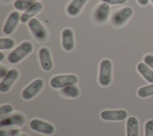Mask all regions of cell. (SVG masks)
Masks as SVG:
<instances>
[{
	"instance_id": "15",
	"label": "cell",
	"mask_w": 153,
	"mask_h": 136,
	"mask_svg": "<svg viewBox=\"0 0 153 136\" xmlns=\"http://www.w3.org/2000/svg\"><path fill=\"white\" fill-rule=\"evenodd\" d=\"M42 9V4L39 2H35L30 7L22 14L20 21L22 23H27L31 18L39 13Z\"/></svg>"
},
{
	"instance_id": "19",
	"label": "cell",
	"mask_w": 153,
	"mask_h": 136,
	"mask_svg": "<svg viewBox=\"0 0 153 136\" xmlns=\"http://www.w3.org/2000/svg\"><path fill=\"white\" fill-rule=\"evenodd\" d=\"M60 92L67 98H75L79 95V89L76 85H72L62 88Z\"/></svg>"
},
{
	"instance_id": "6",
	"label": "cell",
	"mask_w": 153,
	"mask_h": 136,
	"mask_svg": "<svg viewBox=\"0 0 153 136\" xmlns=\"http://www.w3.org/2000/svg\"><path fill=\"white\" fill-rule=\"evenodd\" d=\"M44 81L42 79H36L26 86L22 92V97L25 100L34 98L42 90Z\"/></svg>"
},
{
	"instance_id": "33",
	"label": "cell",
	"mask_w": 153,
	"mask_h": 136,
	"mask_svg": "<svg viewBox=\"0 0 153 136\" xmlns=\"http://www.w3.org/2000/svg\"><path fill=\"white\" fill-rule=\"evenodd\" d=\"M151 3H152V4L153 5V0H151Z\"/></svg>"
},
{
	"instance_id": "29",
	"label": "cell",
	"mask_w": 153,
	"mask_h": 136,
	"mask_svg": "<svg viewBox=\"0 0 153 136\" xmlns=\"http://www.w3.org/2000/svg\"><path fill=\"white\" fill-rule=\"evenodd\" d=\"M137 3L140 5L145 7V6H146L149 4V0H137Z\"/></svg>"
},
{
	"instance_id": "24",
	"label": "cell",
	"mask_w": 153,
	"mask_h": 136,
	"mask_svg": "<svg viewBox=\"0 0 153 136\" xmlns=\"http://www.w3.org/2000/svg\"><path fill=\"white\" fill-rule=\"evenodd\" d=\"M20 133V130L18 128H12L10 129L0 131V136H17Z\"/></svg>"
},
{
	"instance_id": "10",
	"label": "cell",
	"mask_w": 153,
	"mask_h": 136,
	"mask_svg": "<svg viewBox=\"0 0 153 136\" xmlns=\"http://www.w3.org/2000/svg\"><path fill=\"white\" fill-rule=\"evenodd\" d=\"M26 122L25 116L19 112L13 113L5 118L1 117L0 120L1 127H8V126H22Z\"/></svg>"
},
{
	"instance_id": "18",
	"label": "cell",
	"mask_w": 153,
	"mask_h": 136,
	"mask_svg": "<svg viewBox=\"0 0 153 136\" xmlns=\"http://www.w3.org/2000/svg\"><path fill=\"white\" fill-rule=\"evenodd\" d=\"M136 69L143 79L150 84H153V70L144 62L137 64Z\"/></svg>"
},
{
	"instance_id": "20",
	"label": "cell",
	"mask_w": 153,
	"mask_h": 136,
	"mask_svg": "<svg viewBox=\"0 0 153 136\" xmlns=\"http://www.w3.org/2000/svg\"><path fill=\"white\" fill-rule=\"evenodd\" d=\"M35 2V0H16L14 2V7L18 11L27 10Z\"/></svg>"
},
{
	"instance_id": "27",
	"label": "cell",
	"mask_w": 153,
	"mask_h": 136,
	"mask_svg": "<svg viewBox=\"0 0 153 136\" xmlns=\"http://www.w3.org/2000/svg\"><path fill=\"white\" fill-rule=\"evenodd\" d=\"M102 2H105L110 5H121L126 3L127 0H101Z\"/></svg>"
},
{
	"instance_id": "23",
	"label": "cell",
	"mask_w": 153,
	"mask_h": 136,
	"mask_svg": "<svg viewBox=\"0 0 153 136\" xmlns=\"http://www.w3.org/2000/svg\"><path fill=\"white\" fill-rule=\"evenodd\" d=\"M144 136H153V120H147L144 126Z\"/></svg>"
},
{
	"instance_id": "13",
	"label": "cell",
	"mask_w": 153,
	"mask_h": 136,
	"mask_svg": "<svg viewBox=\"0 0 153 136\" xmlns=\"http://www.w3.org/2000/svg\"><path fill=\"white\" fill-rule=\"evenodd\" d=\"M38 57L41 68L44 71H50L53 67V63L49 49L45 47H41L38 51Z\"/></svg>"
},
{
	"instance_id": "12",
	"label": "cell",
	"mask_w": 153,
	"mask_h": 136,
	"mask_svg": "<svg viewBox=\"0 0 153 136\" xmlns=\"http://www.w3.org/2000/svg\"><path fill=\"white\" fill-rule=\"evenodd\" d=\"M20 17L21 16L18 11H13L9 14L3 27L4 34L10 35L14 32L19 21H20Z\"/></svg>"
},
{
	"instance_id": "11",
	"label": "cell",
	"mask_w": 153,
	"mask_h": 136,
	"mask_svg": "<svg viewBox=\"0 0 153 136\" xmlns=\"http://www.w3.org/2000/svg\"><path fill=\"white\" fill-rule=\"evenodd\" d=\"M128 116L126 110L123 109L104 110L100 113V118L106 121H121Z\"/></svg>"
},
{
	"instance_id": "25",
	"label": "cell",
	"mask_w": 153,
	"mask_h": 136,
	"mask_svg": "<svg viewBox=\"0 0 153 136\" xmlns=\"http://www.w3.org/2000/svg\"><path fill=\"white\" fill-rule=\"evenodd\" d=\"M14 110L13 106L8 104H2L0 107V115L2 117L4 115H7L11 113Z\"/></svg>"
},
{
	"instance_id": "7",
	"label": "cell",
	"mask_w": 153,
	"mask_h": 136,
	"mask_svg": "<svg viewBox=\"0 0 153 136\" xmlns=\"http://www.w3.org/2000/svg\"><path fill=\"white\" fill-rule=\"evenodd\" d=\"M30 128L36 132L50 135L55 131L54 126L46 121L39 119H33L29 122Z\"/></svg>"
},
{
	"instance_id": "26",
	"label": "cell",
	"mask_w": 153,
	"mask_h": 136,
	"mask_svg": "<svg viewBox=\"0 0 153 136\" xmlns=\"http://www.w3.org/2000/svg\"><path fill=\"white\" fill-rule=\"evenodd\" d=\"M143 62L153 70V54H147L143 58Z\"/></svg>"
},
{
	"instance_id": "32",
	"label": "cell",
	"mask_w": 153,
	"mask_h": 136,
	"mask_svg": "<svg viewBox=\"0 0 153 136\" xmlns=\"http://www.w3.org/2000/svg\"><path fill=\"white\" fill-rule=\"evenodd\" d=\"M20 136H29V135H27V134H24V135H20Z\"/></svg>"
},
{
	"instance_id": "5",
	"label": "cell",
	"mask_w": 153,
	"mask_h": 136,
	"mask_svg": "<svg viewBox=\"0 0 153 136\" xmlns=\"http://www.w3.org/2000/svg\"><path fill=\"white\" fill-rule=\"evenodd\" d=\"M78 82V78L75 75H59L51 78L50 85L54 89H62L67 86L76 85Z\"/></svg>"
},
{
	"instance_id": "2",
	"label": "cell",
	"mask_w": 153,
	"mask_h": 136,
	"mask_svg": "<svg viewBox=\"0 0 153 136\" xmlns=\"http://www.w3.org/2000/svg\"><path fill=\"white\" fill-rule=\"evenodd\" d=\"M112 63L108 58L103 59L100 64L99 68L98 82L103 87H106L111 85L112 82Z\"/></svg>"
},
{
	"instance_id": "28",
	"label": "cell",
	"mask_w": 153,
	"mask_h": 136,
	"mask_svg": "<svg viewBox=\"0 0 153 136\" xmlns=\"http://www.w3.org/2000/svg\"><path fill=\"white\" fill-rule=\"evenodd\" d=\"M8 72V70L5 67L1 65L0 66V78L1 79L2 78H4L5 77V76L7 74Z\"/></svg>"
},
{
	"instance_id": "22",
	"label": "cell",
	"mask_w": 153,
	"mask_h": 136,
	"mask_svg": "<svg viewBox=\"0 0 153 136\" xmlns=\"http://www.w3.org/2000/svg\"><path fill=\"white\" fill-rule=\"evenodd\" d=\"M15 45V41L11 38H0V50H8L12 49Z\"/></svg>"
},
{
	"instance_id": "21",
	"label": "cell",
	"mask_w": 153,
	"mask_h": 136,
	"mask_svg": "<svg viewBox=\"0 0 153 136\" xmlns=\"http://www.w3.org/2000/svg\"><path fill=\"white\" fill-rule=\"evenodd\" d=\"M137 95L141 98H147L153 95V84L139 88L137 91Z\"/></svg>"
},
{
	"instance_id": "14",
	"label": "cell",
	"mask_w": 153,
	"mask_h": 136,
	"mask_svg": "<svg viewBox=\"0 0 153 136\" xmlns=\"http://www.w3.org/2000/svg\"><path fill=\"white\" fill-rule=\"evenodd\" d=\"M62 45L66 51H72L75 46L74 34L73 30L68 27L65 28L62 32Z\"/></svg>"
},
{
	"instance_id": "1",
	"label": "cell",
	"mask_w": 153,
	"mask_h": 136,
	"mask_svg": "<svg viewBox=\"0 0 153 136\" xmlns=\"http://www.w3.org/2000/svg\"><path fill=\"white\" fill-rule=\"evenodd\" d=\"M33 50L32 43L30 41H24L8 54L7 60L12 64H17L29 55Z\"/></svg>"
},
{
	"instance_id": "17",
	"label": "cell",
	"mask_w": 153,
	"mask_h": 136,
	"mask_svg": "<svg viewBox=\"0 0 153 136\" xmlns=\"http://www.w3.org/2000/svg\"><path fill=\"white\" fill-rule=\"evenodd\" d=\"M88 0H72L66 7V13L71 17L78 16Z\"/></svg>"
},
{
	"instance_id": "4",
	"label": "cell",
	"mask_w": 153,
	"mask_h": 136,
	"mask_svg": "<svg viewBox=\"0 0 153 136\" xmlns=\"http://www.w3.org/2000/svg\"><path fill=\"white\" fill-rule=\"evenodd\" d=\"M27 26L34 36L35 39L39 42L42 43L48 38V32L44 26L37 18L33 17L27 22Z\"/></svg>"
},
{
	"instance_id": "31",
	"label": "cell",
	"mask_w": 153,
	"mask_h": 136,
	"mask_svg": "<svg viewBox=\"0 0 153 136\" xmlns=\"http://www.w3.org/2000/svg\"><path fill=\"white\" fill-rule=\"evenodd\" d=\"M3 1H4V2H9V1H11V0H2Z\"/></svg>"
},
{
	"instance_id": "9",
	"label": "cell",
	"mask_w": 153,
	"mask_h": 136,
	"mask_svg": "<svg viewBox=\"0 0 153 136\" xmlns=\"http://www.w3.org/2000/svg\"><path fill=\"white\" fill-rule=\"evenodd\" d=\"M19 76V72L16 68L8 70L7 74L0 82V91L5 93L10 91Z\"/></svg>"
},
{
	"instance_id": "8",
	"label": "cell",
	"mask_w": 153,
	"mask_h": 136,
	"mask_svg": "<svg viewBox=\"0 0 153 136\" xmlns=\"http://www.w3.org/2000/svg\"><path fill=\"white\" fill-rule=\"evenodd\" d=\"M111 7L109 4L102 2L96 7L94 13L93 18L94 21L98 24H103L105 23L110 15Z\"/></svg>"
},
{
	"instance_id": "30",
	"label": "cell",
	"mask_w": 153,
	"mask_h": 136,
	"mask_svg": "<svg viewBox=\"0 0 153 136\" xmlns=\"http://www.w3.org/2000/svg\"><path fill=\"white\" fill-rule=\"evenodd\" d=\"M4 57H5L4 54L2 51H1L0 52V61H2L4 60Z\"/></svg>"
},
{
	"instance_id": "3",
	"label": "cell",
	"mask_w": 153,
	"mask_h": 136,
	"mask_svg": "<svg viewBox=\"0 0 153 136\" xmlns=\"http://www.w3.org/2000/svg\"><path fill=\"white\" fill-rule=\"evenodd\" d=\"M133 14V10L130 7H124L116 10L111 18V23L113 27L119 28L125 25Z\"/></svg>"
},
{
	"instance_id": "16",
	"label": "cell",
	"mask_w": 153,
	"mask_h": 136,
	"mask_svg": "<svg viewBox=\"0 0 153 136\" xmlns=\"http://www.w3.org/2000/svg\"><path fill=\"white\" fill-rule=\"evenodd\" d=\"M126 136H139V123L135 116H130L127 119Z\"/></svg>"
}]
</instances>
